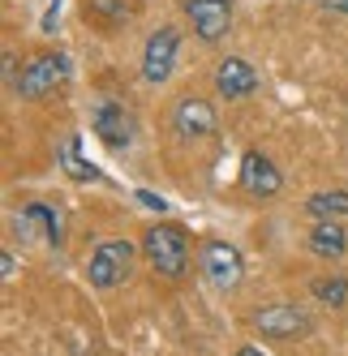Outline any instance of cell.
Returning <instances> with one entry per match:
<instances>
[{"label": "cell", "instance_id": "14", "mask_svg": "<svg viewBox=\"0 0 348 356\" xmlns=\"http://www.w3.org/2000/svg\"><path fill=\"white\" fill-rule=\"evenodd\" d=\"M306 211L314 219H344L348 215V193L344 189H322V193H314L306 202Z\"/></svg>", "mask_w": 348, "mask_h": 356}, {"label": "cell", "instance_id": "20", "mask_svg": "<svg viewBox=\"0 0 348 356\" xmlns=\"http://www.w3.org/2000/svg\"><path fill=\"white\" fill-rule=\"evenodd\" d=\"M232 356H262V352H258V348H237Z\"/></svg>", "mask_w": 348, "mask_h": 356}, {"label": "cell", "instance_id": "10", "mask_svg": "<svg viewBox=\"0 0 348 356\" xmlns=\"http://www.w3.org/2000/svg\"><path fill=\"white\" fill-rule=\"evenodd\" d=\"M215 90H219L223 99H250V95L258 90L254 65H245L241 56H223V60L215 65Z\"/></svg>", "mask_w": 348, "mask_h": 356}, {"label": "cell", "instance_id": "6", "mask_svg": "<svg viewBox=\"0 0 348 356\" xmlns=\"http://www.w3.org/2000/svg\"><path fill=\"white\" fill-rule=\"evenodd\" d=\"M185 17L193 22V35L203 43H219L232 26V5L228 0H185Z\"/></svg>", "mask_w": 348, "mask_h": 356}, {"label": "cell", "instance_id": "7", "mask_svg": "<svg viewBox=\"0 0 348 356\" xmlns=\"http://www.w3.org/2000/svg\"><path fill=\"white\" fill-rule=\"evenodd\" d=\"M241 185H245V193H254V197H276L280 185H284V176H280V168L271 163L262 150H245V159H241Z\"/></svg>", "mask_w": 348, "mask_h": 356}, {"label": "cell", "instance_id": "18", "mask_svg": "<svg viewBox=\"0 0 348 356\" xmlns=\"http://www.w3.org/2000/svg\"><path fill=\"white\" fill-rule=\"evenodd\" d=\"M56 13H61V0H52V5H47V13H43L39 26H43V31H56Z\"/></svg>", "mask_w": 348, "mask_h": 356}, {"label": "cell", "instance_id": "4", "mask_svg": "<svg viewBox=\"0 0 348 356\" xmlns=\"http://www.w3.org/2000/svg\"><path fill=\"white\" fill-rule=\"evenodd\" d=\"M198 266H203V275L211 279V288H219V292H232L241 284V275H245L241 253L228 241H207L203 253H198Z\"/></svg>", "mask_w": 348, "mask_h": 356}, {"label": "cell", "instance_id": "12", "mask_svg": "<svg viewBox=\"0 0 348 356\" xmlns=\"http://www.w3.org/2000/svg\"><path fill=\"white\" fill-rule=\"evenodd\" d=\"M17 232L22 236H43L47 245H61V219L47 211L43 202H31V207L17 215Z\"/></svg>", "mask_w": 348, "mask_h": 356}, {"label": "cell", "instance_id": "1", "mask_svg": "<svg viewBox=\"0 0 348 356\" xmlns=\"http://www.w3.org/2000/svg\"><path fill=\"white\" fill-rule=\"evenodd\" d=\"M142 249H146V262H151V270L159 279H185L189 275V236H185L181 223L146 227Z\"/></svg>", "mask_w": 348, "mask_h": 356}, {"label": "cell", "instance_id": "3", "mask_svg": "<svg viewBox=\"0 0 348 356\" xmlns=\"http://www.w3.org/2000/svg\"><path fill=\"white\" fill-rule=\"evenodd\" d=\"M65 78H69V56H65V52H39V56H31V65L13 78V90H17L22 99H43V95H52Z\"/></svg>", "mask_w": 348, "mask_h": 356}, {"label": "cell", "instance_id": "17", "mask_svg": "<svg viewBox=\"0 0 348 356\" xmlns=\"http://www.w3.org/2000/svg\"><path fill=\"white\" fill-rule=\"evenodd\" d=\"M314 296L322 305H331V309H340V305L348 300V279L344 275H331V279H314Z\"/></svg>", "mask_w": 348, "mask_h": 356}, {"label": "cell", "instance_id": "2", "mask_svg": "<svg viewBox=\"0 0 348 356\" xmlns=\"http://www.w3.org/2000/svg\"><path fill=\"white\" fill-rule=\"evenodd\" d=\"M134 258H138L134 241H104L86 262V279L95 288H120L134 270Z\"/></svg>", "mask_w": 348, "mask_h": 356}, {"label": "cell", "instance_id": "5", "mask_svg": "<svg viewBox=\"0 0 348 356\" xmlns=\"http://www.w3.org/2000/svg\"><path fill=\"white\" fill-rule=\"evenodd\" d=\"M177 52H181V35L172 31V26L155 31L151 39H146V47H142V78L151 82V86H164V82L172 78Z\"/></svg>", "mask_w": 348, "mask_h": 356}, {"label": "cell", "instance_id": "19", "mask_svg": "<svg viewBox=\"0 0 348 356\" xmlns=\"http://www.w3.org/2000/svg\"><path fill=\"white\" fill-rule=\"evenodd\" d=\"M322 9H327V13H340V17H348V0H322Z\"/></svg>", "mask_w": 348, "mask_h": 356}, {"label": "cell", "instance_id": "15", "mask_svg": "<svg viewBox=\"0 0 348 356\" xmlns=\"http://www.w3.org/2000/svg\"><path fill=\"white\" fill-rule=\"evenodd\" d=\"M61 168L73 176V181H99V172L82 159V142H78V138H69V142L61 146Z\"/></svg>", "mask_w": 348, "mask_h": 356}, {"label": "cell", "instance_id": "16", "mask_svg": "<svg viewBox=\"0 0 348 356\" xmlns=\"http://www.w3.org/2000/svg\"><path fill=\"white\" fill-rule=\"evenodd\" d=\"M129 0H86V13L95 22H104V26H120V22L129 17Z\"/></svg>", "mask_w": 348, "mask_h": 356}, {"label": "cell", "instance_id": "13", "mask_svg": "<svg viewBox=\"0 0 348 356\" xmlns=\"http://www.w3.org/2000/svg\"><path fill=\"white\" fill-rule=\"evenodd\" d=\"M344 249H348V236H344V227L335 219H318L310 227V253L314 258H340Z\"/></svg>", "mask_w": 348, "mask_h": 356}, {"label": "cell", "instance_id": "21", "mask_svg": "<svg viewBox=\"0 0 348 356\" xmlns=\"http://www.w3.org/2000/svg\"><path fill=\"white\" fill-rule=\"evenodd\" d=\"M228 5H232V0H228Z\"/></svg>", "mask_w": 348, "mask_h": 356}, {"label": "cell", "instance_id": "11", "mask_svg": "<svg viewBox=\"0 0 348 356\" xmlns=\"http://www.w3.org/2000/svg\"><path fill=\"white\" fill-rule=\"evenodd\" d=\"M90 124H95L99 142H104V146H112V150L129 146V138H134V120H129V112L120 108V104H99Z\"/></svg>", "mask_w": 348, "mask_h": 356}, {"label": "cell", "instance_id": "8", "mask_svg": "<svg viewBox=\"0 0 348 356\" xmlns=\"http://www.w3.org/2000/svg\"><path fill=\"white\" fill-rule=\"evenodd\" d=\"M254 326L267 339H292V335H306L310 330V318L296 305H267V309L254 314Z\"/></svg>", "mask_w": 348, "mask_h": 356}, {"label": "cell", "instance_id": "9", "mask_svg": "<svg viewBox=\"0 0 348 356\" xmlns=\"http://www.w3.org/2000/svg\"><path fill=\"white\" fill-rule=\"evenodd\" d=\"M172 124H177V134L185 142H198V138H211L215 134L219 116H215V108L207 104V99H181L177 112H172Z\"/></svg>", "mask_w": 348, "mask_h": 356}]
</instances>
